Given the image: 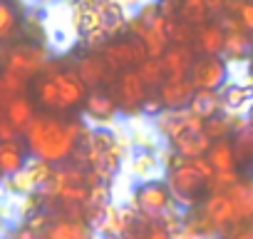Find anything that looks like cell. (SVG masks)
Listing matches in <instances>:
<instances>
[{
  "mask_svg": "<svg viewBox=\"0 0 253 239\" xmlns=\"http://www.w3.org/2000/svg\"><path fill=\"white\" fill-rule=\"evenodd\" d=\"M221 102H223V112H233L241 115L243 110L251 107L253 102V90L238 82H226L221 90Z\"/></svg>",
  "mask_w": 253,
  "mask_h": 239,
  "instance_id": "obj_19",
  "label": "cell"
},
{
  "mask_svg": "<svg viewBox=\"0 0 253 239\" xmlns=\"http://www.w3.org/2000/svg\"><path fill=\"white\" fill-rule=\"evenodd\" d=\"M87 125L70 117H57L52 112H40L30 120L23 132V142L33 160H40L50 167H60L77 152Z\"/></svg>",
  "mask_w": 253,
  "mask_h": 239,
  "instance_id": "obj_1",
  "label": "cell"
},
{
  "mask_svg": "<svg viewBox=\"0 0 253 239\" xmlns=\"http://www.w3.org/2000/svg\"><path fill=\"white\" fill-rule=\"evenodd\" d=\"M75 72L80 75V80L84 82L87 90H99L102 85H109V82L114 85V80L122 75V72H119L114 65H109L107 58L99 55V53L80 58L77 65H75Z\"/></svg>",
  "mask_w": 253,
  "mask_h": 239,
  "instance_id": "obj_7",
  "label": "cell"
},
{
  "mask_svg": "<svg viewBox=\"0 0 253 239\" xmlns=\"http://www.w3.org/2000/svg\"><path fill=\"white\" fill-rule=\"evenodd\" d=\"M3 115L8 117V122H10V125L20 132V137H23L25 127L30 125V120H33L38 112H35V105H33V100H30L28 95H18V97H13V100L5 105Z\"/></svg>",
  "mask_w": 253,
  "mask_h": 239,
  "instance_id": "obj_17",
  "label": "cell"
},
{
  "mask_svg": "<svg viewBox=\"0 0 253 239\" xmlns=\"http://www.w3.org/2000/svg\"><path fill=\"white\" fill-rule=\"evenodd\" d=\"M201 217L216 229V232H228L233 229V209H231V202L226 197V192H218V194H209L201 204Z\"/></svg>",
  "mask_w": 253,
  "mask_h": 239,
  "instance_id": "obj_13",
  "label": "cell"
},
{
  "mask_svg": "<svg viewBox=\"0 0 253 239\" xmlns=\"http://www.w3.org/2000/svg\"><path fill=\"white\" fill-rule=\"evenodd\" d=\"M10 102V97H8V92L3 90V85H0V112H3L5 110V105Z\"/></svg>",
  "mask_w": 253,
  "mask_h": 239,
  "instance_id": "obj_38",
  "label": "cell"
},
{
  "mask_svg": "<svg viewBox=\"0 0 253 239\" xmlns=\"http://www.w3.org/2000/svg\"><path fill=\"white\" fill-rule=\"evenodd\" d=\"M189 80L194 82L196 90H209V92H221L223 85L228 82V62L223 58H196Z\"/></svg>",
  "mask_w": 253,
  "mask_h": 239,
  "instance_id": "obj_6",
  "label": "cell"
},
{
  "mask_svg": "<svg viewBox=\"0 0 253 239\" xmlns=\"http://www.w3.org/2000/svg\"><path fill=\"white\" fill-rule=\"evenodd\" d=\"M162 110H164V102L159 100V95H157V92H152V95L147 97V102H144L142 112H144L147 117H157V115H159Z\"/></svg>",
  "mask_w": 253,
  "mask_h": 239,
  "instance_id": "obj_34",
  "label": "cell"
},
{
  "mask_svg": "<svg viewBox=\"0 0 253 239\" xmlns=\"http://www.w3.org/2000/svg\"><path fill=\"white\" fill-rule=\"evenodd\" d=\"M162 67H164V77L167 80H186L196 58H194V50L191 48H184V45H171L162 58Z\"/></svg>",
  "mask_w": 253,
  "mask_h": 239,
  "instance_id": "obj_14",
  "label": "cell"
},
{
  "mask_svg": "<svg viewBox=\"0 0 253 239\" xmlns=\"http://www.w3.org/2000/svg\"><path fill=\"white\" fill-rule=\"evenodd\" d=\"M15 239H42V234H40V232H35V229H30V227L25 224V227L15 234Z\"/></svg>",
  "mask_w": 253,
  "mask_h": 239,
  "instance_id": "obj_37",
  "label": "cell"
},
{
  "mask_svg": "<svg viewBox=\"0 0 253 239\" xmlns=\"http://www.w3.org/2000/svg\"><path fill=\"white\" fill-rule=\"evenodd\" d=\"M28 147L20 140H8V142H0V177H15L18 172L25 170L28 165Z\"/></svg>",
  "mask_w": 253,
  "mask_h": 239,
  "instance_id": "obj_16",
  "label": "cell"
},
{
  "mask_svg": "<svg viewBox=\"0 0 253 239\" xmlns=\"http://www.w3.org/2000/svg\"><path fill=\"white\" fill-rule=\"evenodd\" d=\"M38 3H45L47 5V3H57V0H38Z\"/></svg>",
  "mask_w": 253,
  "mask_h": 239,
  "instance_id": "obj_40",
  "label": "cell"
},
{
  "mask_svg": "<svg viewBox=\"0 0 253 239\" xmlns=\"http://www.w3.org/2000/svg\"><path fill=\"white\" fill-rule=\"evenodd\" d=\"M84 115L89 120L92 130H114L117 122H112V120L119 115V107L112 95L102 90H92L84 100Z\"/></svg>",
  "mask_w": 253,
  "mask_h": 239,
  "instance_id": "obj_10",
  "label": "cell"
},
{
  "mask_svg": "<svg viewBox=\"0 0 253 239\" xmlns=\"http://www.w3.org/2000/svg\"><path fill=\"white\" fill-rule=\"evenodd\" d=\"M204 3H206V8H209L211 15H221L226 10V0H204Z\"/></svg>",
  "mask_w": 253,
  "mask_h": 239,
  "instance_id": "obj_36",
  "label": "cell"
},
{
  "mask_svg": "<svg viewBox=\"0 0 253 239\" xmlns=\"http://www.w3.org/2000/svg\"><path fill=\"white\" fill-rule=\"evenodd\" d=\"M196 87L194 82L186 77V80H164V85L157 90L159 100L164 102V110H184L191 105V97H194Z\"/></svg>",
  "mask_w": 253,
  "mask_h": 239,
  "instance_id": "obj_15",
  "label": "cell"
},
{
  "mask_svg": "<svg viewBox=\"0 0 253 239\" xmlns=\"http://www.w3.org/2000/svg\"><path fill=\"white\" fill-rule=\"evenodd\" d=\"M23 13L15 0H0V45L13 40L20 30Z\"/></svg>",
  "mask_w": 253,
  "mask_h": 239,
  "instance_id": "obj_21",
  "label": "cell"
},
{
  "mask_svg": "<svg viewBox=\"0 0 253 239\" xmlns=\"http://www.w3.org/2000/svg\"><path fill=\"white\" fill-rule=\"evenodd\" d=\"M238 20H241L243 30L253 35V0H248V3L241 5V10H238Z\"/></svg>",
  "mask_w": 253,
  "mask_h": 239,
  "instance_id": "obj_32",
  "label": "cell"
},
{
  "mask_svg": "<svg viewBox=\"0 0 253 239\" xmlns=\"http://www.w3.org/2000/svg\"><path fill=\"white\" fill-rule=\"evenodd\" d=\"M204 135H206L211 142L228 140V135H231V120H228V115L221 112V115L209 117L206 122H204Z\"/></svg>",
  "mask_w": 253,
  "mask_h": 239,
  "instance_id": "obj_28",
  "label": "cell"
},
{
  "mask_svg": "<svg viewBox=\"0 0 253 239\" xmlns=\"http://www.w3.org/2000/svg\"><path fill=\"white\" fill-rule=\"evenodd\" d=\"M251 75H253V65H251Z\"/></svg>",
  "mask_w": 253,
  "mask_h": 239,
  "instance_id": "obj_42",
  "label": "cell"
},
{
  "mask_svg": "<svg viewBox=\"0 0 253 239\" xmlns=\"http://www.w3.org/2000/svg\"><path fill=\"white\" fill-rule=\"evenodd\" d=\"M47 62H50V55H47V50L42 45L23 43V45H15V48L5 50L0 85H3V90L8 92V97L13 100L18 95H28L30 82L42 75Z\"/></svg>",
  "mask_w": 253,
  "mask_h": 239,
  "instance_id": "obj_2",
  "label": "cell"
},
{
  "mask_svg": "<svg viewBox=\"0 0 253 239\" xmlns=\"http://www.w3.org/2000/svg\"><path fill=\"white\" fill-rule=\"evenodd\" d=\"M164 179H167V187L171 192V202L179 209H191L199 199V192L206 187V179L194 170V165L189 160L179 167H171Z\"/></svg>",
  "mask_w": 253,
  "mask_h": 239,
  "instance_id": "obj_3",
  "label": "cell"
},
{
  "mask_svg": "<svg viewBox=\"0 0 253 239\" xmlns=\"http://www.w3.org/2000/svg\"><path fill=\"white\" fill-rule=\"evenodd\" d=\"M248 50H251V38H248V33L243 28L226 33V43H223V53L221 55L228 62H241L248 55Z\"/></svg>",
  "mask_w": 253,
  "mask_h": 239,
  "instance_id": "obj_25",
  "label": "cell"
},
{
  "mask_svg": "<svg viewBox=\"0 0 253 239\" xmlns=\"http://www.w3.org/2000/svg\"><path fill=\"white\" fill-rule=\"evenodd\" d=\"M206 160L211 162L213 172H228V170H236L238 155H236V147H233L231 140H218L209 147Z\"/></svg>",
  "mask_w": 253,
  "mask_h": 239,
  "instance_id": "obj_23",
  "label": "cell"
},
{
  "mask_svg": "<svg viewBox=\"0 0 253 239\" xmlns=\"http://www.w3.org/2000/svg\"><path fill=\"white\" fill-rule=\"evenodd\" d=\"M189 110L204 120L213 117V115H221L223 112V102H221V92H209V90H196L194 97H191V105Z\"/></svg>",
  "mask_w": 253,
  "mask_h": 239,
  "instance_id": "obj_24",
  "label": "cell"
},
{
  "mask_svg": "<svg viewBox=\"0 0 253 239\" xmlns=\"http://www.w3.org/2000/svg\"><path fill=\"white\" fill-rule=\"evenodd\" d=\"M8 140H20V132L8 122V117L0 112V142H8Z\"/></svg>",
  "mask_w": 253,
  "mask_h": 239,
  "instance_id": "obj_33",
  "label": "cell"
},
{
  "mask_svg": "<svg viewBox=\"0 0 253 239\" xmlns=\"http://www.w3.org/2000/svg\"><path fill=\"white\" fill-rule=\"evenodd\" d=\"M213 142L201 132V135H194V132H184L179 140H174L169 147L176 152V155H181L184 160H196V157H206V152H209V147H211Z\"/></svg>",
  "mask_w": 253,
  "mask_h": 239,
  "instance_id": "obj_20",
  "label": "cell"
},
{
  "mask_svg": "<svg viewBox=\"0 0 253 239\" xmlns=\"http://www.w3.org/2000/svg\"><path fill=\"white\" fill-rule=\"evenodd\" d=\"M179 18H181V23H186L191 28H204L206 20L211 18V13H209L204 0H181Z\"/></svg>",
  "mask_w": 253,
  "mask_h": 239,
  "instance_id": "obj_26",
  "label": "cell"
},
{
  "mask_svg": "<svg viewBox=\"0 0 253 239\" xmlns=\"http://www.w3.org/2000/svg\"><path fill=\"white\" fill-rule=\"evenodd\" d=\"M8 187H10L13 192H18V194H28V197L38 192V184L33 182V177H30L28 170H23V172H18L15 177H10V179H8Z\"/></svg>",
  "mask_w": 253,
  "mask_h": 239,
  "instance_id": "obj_31",
  "label": "cell"
},
{
  "mask_svg": "<svg viewBox=\"0 0 253 239\" xmlns=\"http://www.w3.org/2000/svg\"><path fill=\"white\" fill-rule=\"evenodd\" d=\"M50 72H52V80H55V87H57V95H60V112L80 107L87 100V87L80 80V75L75 72V67L72 70H60L50 60Z\"/></svg>",
  "mask_w": 253,
  "mask_h": 239,
  "instance_id": "obj_8",
  "label": "cell"
},
{
  "mask_svg": "<svg viewBox=\"0 0 253 239\" xmlns=\"http://www.w3.org/2000/svg\"><path fill=\"white\" fill-rule=\"evenodd\" d=\"M42 239H89V232L82 219L60 217L42 229Z\"/></svg>",
  "mask_w": 253,
  "mask_h": 239,
  "instance_id": "obj_18",
  "label": "cell"
},
{
  "mask_svg": "<svg viewBox=\"0 0 253 239\" xmlns=\"http://www.w3.org/2000/svg\"><path fill=\"white\" fill-rule=\"evenodd\" d=\"M241 179V175L236 170H228V172H216L211 182H206L209 187V194H218V192H226L228 187H233L236 182Z\"/></svg>",
  "mask_w": 253,
  "mask_h": 239,
  "instance_id": "obj_30",
  "label": "cell"
},
{
  "mask_svg": "<svg viewBox=\"0 0 253 239\" xmlns=\"http://www.w3.org/2000/svg\"><path fill=\"white\" fill-rule=\"evenodd\" d=\"M132 199H134L132 204L137 207V212L144 214V217H149V219H154V222H157L164 212H169V209L174 207V202H171V192H169L167 182H162V179L137 184Z\"/></svg>",
  "mask_w": 253,
  "mask_h": 239,
  "instance_id": "obj_4",
  "label": "cell"
},
{
  "mask_svg": "<svg viewBox=\"0 0 253 239\" xmlns=\"http://www.w3.org/2000/svg\"><path fill=\"white\" fill-rule=\"evenodd\" d=\"M223 43H226V33L218 23H206L199 33H196V45L204 55L211 58H221L223 53Z\"/></svg>",
  "mask_w": 253,
  "mask_h": 239,
  "instance_id": "obj_22",
  "label": "cell"
},
{
  "mask_svg": "<svg viewBox=\"0 0 253 239\" xmlns=\"http://www.w3.org/2000/svg\"><path fill=\"white\" fill-rule=\"evenodd\" d=\"M102 55H104L107 62L114 65L117 70H137V67L147 60V50H144V43H142L139 38L109 43V45H104Z\"/></svg>",
  "mask_w": 253,
  "mask_h": 239,
  "instance_id": "obj_9",
  "label": "cell"
},
{
  "mask_svg": "<svg viewBox=\"0 0 253 239\" xmlns=\"http://www.w3.org/2000/svg\"><path fill=\"white\" fill-rule=\"evenodd\" d=\"M137 72L142 75V80H144V85L152 90V92H157L162 85H164V67H162V60H154V58H147L139 67H137Z\"/></svg>",
  "mask_w": 253,
  "mask_h": 239,
  "instance_id": "obj_27",
  "label": "cell"
},
{
  "mask_svg": "<svg viewBox=\"0 0 253 239\" xmlns=\"http://www.w3.org/2000/svg\"><path fill=\"white\" fill-rule=\"evenodd\" d=\"M104 239H122V237H104Z\"/></svg>",
  "mask_w": 253,
  "mask_h": 239,
  "instance_id": "obj_41",
  "label": "cell"
},
{
  "mask_svg": "<svg viewBox=\"0 0 253 239\" xmlns=\"http://www.w3.org/2000/svg\"><path fill=\"white\" fill-rule=\"evenodd\" d=\"M149 95H152V90L144 85V80L137 70H124L117 77V85L112 87V97H114L117 107L124 112H142Z\"/></svg>",
  "mask_w": 253,
  "mask_h": 239,
  "instance_id": "obj_5",
  "label": "cell"
},
{
  "mask_svg": "<svg viewBox=\"0 0 253 239\" xmlns=\"http://www.w3.org/2000/svg\"><path fill=\"white\" fill-rule=\"evenodd\" d=\"M226 197L233 209V224L243 227L253 222V177H241L233 187L226 189Z\"/></svg>",
  "mask_w": 253,
  "mask_h": 239,
  "instance_id": "obj_11",
  "label": "cell"
},
{
  "mask_svg": "<svg viewBox=\"0 0 253 239\" xmlns=\"http://www.w3.org/2000/svg\"><path fill=\"white\" fill-rule=\"evenodd\" d=\"M246 117H248V122H251V125H253V102H251V107H248V110H246Z\"/></svg>",
  "mask_w": 253,
  "mask_h": 239,
  "instance_id": "obj_39",
  "label": "cell"
},
{
  "mask_svg": "<svg viewBox=\"0 0 253 239\" xmlns=\"http://www.w3.org/2000/svg\"><path fill=\"white\" fill-rule=\"evenodd\" d=\"M124 167H126V172L132 175V179H137L139 184H142V182H154V179L167 177V170H164V165L159 162L157 152L134 150L132 157H126Z\"/></svg>",
  "mask_w": 253,
  "mask_h": 239,
  "instance_id": "obj_12",
  "label": "cell"
},
{
  "mask_svg": "<svg viewBox=\"0 0 253 239\" xmlns=\"http://www.w3.org/2000/svg\"><path fill=\"white\" fill-rule=\"evenodd\" d=\"M233 147L238 160H251L253 157V125L248 122V127L238 135H233Z\"/></svg>",
  "mask_w": 253,
  "mask_h": 239,
  "instance_id": "obj_29",
  "label": "cell"
},
{
  "mask_svg": "<svg viewBox=\"0 0 253 239\" xmlns=\"http://www.w3.org/2000/svg\"><path fill=\"white\" fill-rule=\"evenodd\" d=\"M226 239H253V224L251 227H233V232L226 234Z\"/></svg>",
  "mask_w": 253,
  "mask_h": 239,
  "instance_id": "obj_35",
  "label": "cell"
}]
</instances>
